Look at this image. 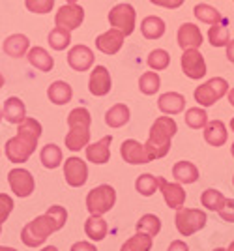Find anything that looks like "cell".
I'll list each match as a JSON object with an SVG mask.
<instances>
[{"instance_id":"6da1fadb","label":"cell","mask_w":234,"mask_h":251,"mask_svg":"<svg viewBox=\"0 0 234 251\" xmlns=\"http://www.w3.org/2000/svg\"><path fill=\"white\" fill-rule=\"evenodd\" d=\"M68 221V212L64 206L54 204L43 216L28 221L21 230V240L28 248H40L53 232L60 230Z\"/></svg>"},{"instance_id":"7a4b0ae2","label":"cell","mask_w":234,"mask_h":251,"mask_svg":"<svg viewBox=\"0 0 234 251\" xmlns=\"http://www.w3.org/2000/svg\"><path fill=\"white\" fill-rule=\"evenodd\" d=\"M42 131V124L36 118L24 116L17 124V135L6 141V157L10 159L11 163L28 161L30 156L34 154L36 147H38Z\"/></svg>"},{"instance_id":"3957f363","label":"cell","mask_w":234,"mask_h":251,"mask_svg":"<svg viewBox=\"0 0 234 251\" xmlns=\"http://www.w3.org/2000/svg\"><path fill=\"white\" fill-rule=\"evenodd\" d=\"M178 126L174 122L172 116H160L156 118V122L152 124L148 133V141L144 143V150L150 161L161 159L169 154L170 145H172V137L176 135Z\"/></svg>"},{"instance_id":"277c9868","label":"cell","mask_w":234,"mask_h":251,"mask_svg":"<svg viewBox=\"0 0 234 251\" xmlns=\"http://www.w3.org/2000/svg\"><path fill=\"white\" fill-rule=\"evenodd\" d=\"M90 124L92 116L85 107H77L68 115V126L70 131L66 133V148L71 152H79L81 148H86L90 143Z\"/></svg>"},{"instance_id":"5b68a950","label":"cell","mask_w":234,"mask_h":251,"mask_svg":"<svg viewBox=\"0 0 234 251\" xmlns=\"http://www.w3.org/2000/svg\"><path fill=\"white\" fill-rule=\"evenodd\" d=\"M117 202V191L109 184H101L88 191L86 195V208L92 216H103L107 212H111Z\"/></svg>"},{"instance_id":"8992f818","label":"cell","mask_w":234,"mask_h":251,"mask_svg":"<svg viewBox=\"0 0 234 251\" xmlns=\"http://www.w3.org/2000/svg\"><path fill=\"white\" fill-rule=\"evenodd\" d=\"M229 92V83L223 77H213L210 81H206L204 84L195 88V101L201 107H212L213 103H217L225 94Z\"/></svg>"},{"instance_id":"52a82bcc","label":"cell","mask_w":234,"mask_h":251,"mask_svg":"<svg viewBox=\"0 0 234 251\" xmlns=\"http://www.w3.org/2000/svg\"><path fill=\"white\" fill-rule=\"evenodd\" d=\"M206 214L199 208H178L176 212V218H174V223H176V229L182 236H191L195 232H199L201 229H204L206 225Z\"/></svg>"},{"instance_id":"ba28073f","label":"cell","mask_w":234,"mask_h":251,"mask_svg":"<svg viewBox=\"0 0 234 251\" xmlns=\"http://www.w3.org/2000/svg\"><path fill=\"white\" fill-rule=\"evenodd\" d=\"M135 21H137V13L131 4H117L113 10L109 11V23L113 28H118L124 32V36H131L135 30Z\"/></svg>"},{"instance_id":"9c48e42d","label":"cell","mask_w":234,"mask_h":251,"mask_svg":"<svg viewBox=\"0 0 234 251\" xmlns=\"http://www.w3.org/2000/svg\"><path fill=\"white\" fill-rule=\"evenodd\" d=\"M85 21V10H83V6H79L77 2L75 4H64V6H60L58 11H56V15H54V25L56 26H60V28H66V30H75V28H79L81 25Z\"/></svg>"},{"instance_id":"30bf717a","label":"cell","mask_w":234,"mask_h":251,"mask_svg":"<svg viewBox=\"0 0 234 251\" xmlns=\"http://www.w3.org/2000/svg\"><path fill=\"white\" fill-rule=\"evenodd\" d=\"M180 64L184 75L193 81H199L206 75V60L199 49H186L182 52Z\"/></svg>"},{"instance_id":"8fae6325","label":"cell","mask_w":234,"mask_h":251,"mask_svg":"<svg viewBox=\"0 0 234 251\" xmlns=\"http://www.w3.org/2000/svg\"><path fill=\"white\" fill-rule=\"evenodd\" d=\"M8 182H10L11 191L17 197H30L36 189V180H34L32 173L26 169H11L8 173Z\"/></svg>"},{"instance_id":"7c38bea8","label":"cell","mask_w":234,"mask_h":251,"mask_svg":"<svg viewBox=\"0 0 234 251\" xmlns=\"http://www.w3.org/2000/svg\"><path fill=\"white\" fill-rule=\"evenodd\" d=\"M64 178L66 184L71 188H83L88 180V165L81 157L71 156L64 161Z\"/></svg>"},{"instance_id":"4fadbf2b","label":"cell","mask_w":234,"mask_h":251,"mask_svg":"<svg viewBox=\"0 0 234 251\" xmlns=\"http://www.w3.org/2000/svg\"><path fill=\"white\" fill-rule=\"evenodd\" d=\"M68 64L73 72H88L94 66V51L88 45H75L68 51Z\"/></svg>"},{"instance_id":"5bb4252c","label":"cell","mask_w":234,"mask_h":251,"mask_svg":"<svg viewBox=\"0 0 234 251\" xmlns=\"http://www.w3.org/2000/svg\"><path fill=\"white\" fill-rule=\"evenodd\" d=\"M113 88V81H111V74L105 66H96L92 72H90V79H88V90L90 94L97 96V98H103L111 92Z\"/></svg>"},{"instance_id":"9a60e30c","label":"cell","mask_w":234,"mask_h":251,"mask_svg":"<svg viewBox=\"0 0 234 251\" xmlns=\"http://www.w3.org/2000/svg\"><path fill=\"white\" fill-rule=\"evenodd\" d=\"M124 40H126L124 32H120L118 28H109L107 32L99 34L96 38V49L99 52H103V54L113 56V54H117L122 49Z\"/></svg>"},{"instance_id":"2e32d148","label":"cell","mask_w":234,"mask_h":251,"mask_svg":"<svg viewBox=\"0 0 234 251\" xmlns=\"http://www.w3.org/2000/svg\"><path fill=\"white\" fill-rule=\"evenodd\" d=\"M158 182H160V191L163 193V199L167 202V206L174 210L182 208L184 202H186V191H184L180 184L178 182L176 184L169 182L165 178H158Z\"/></svg>"},{"instance_id":"e0dca14e","label":"cell","mask_w":234,"mask_h":251,"mask_svg":"<svg viewBox=\"0 0 234 251\" xmlns=\"http://www.w3.org/2000/svg\"><path fill=\"white\" fill-rule=\"evenodd\" d=\"M120 156L129 165H142V163L150 161L148 156H146V150H144V145H140L135 139H128V141L122 143Z\"/></svg>"},{"instance_id":"ac0fdd59","label":"cell","mask_w":234,"mask_h":251,"mask_svg":"<svg viewBox=\"0 0 234 251\" xmlns=\"http://www.w3.org/2000/svg\"><path fill=\"white\" fill-rule=\"evenodd\" d=\"M111 143L113 137L105 135L103 139H99L97 143H88L86 145V159L92 161L94 165H105L107 161L111 159Z\"/></svg>"},{"instance_id":"d6986e66","label":"cell","mask_w":234,"mask_h":251,"mask_svg":"<svg viewBox=\"0 0 234 251\" xmlns=\"http://www.w3.org/2000/svg\"><path fill=\"white\" fill-rule=\"evenodd\" d=\"M178 45L182 51L186 49H199L202 45V32L197 25L193 23H184L178 28Z\"/></svg>"},{"instance_id":"ffe728a7","label":"cell","mask_w":234,"mask_h":251,"mask_svg":"<svg viewBox=\"0 0 234 251\" xmlns=\"http://www.w3.org/2000/svg\"><path fill=\"white\" fill-rule=\"evenodd\" d=\"M2 49L11 58H21V56H26V52L30 49V40L24 34H11L4 40Z\"/></svg>"},{"instance_id":"44dd1931","label":"cell","mask_w":234,"mask_h":251,"mask_svg":"<svg viewBox=\"0 0 234 251\" xmlns=\"http://www.w3.org/2000/svg\"><path fill=\"white\" fill-rule=\"evenodd\" d=\"M204 129V141L210 145V147H223L229 139V131H227V126L221 120H212L202 127Z\"/></svg>"},{"instance_id":"7402d4cb","label":"cell","mask_w":234,"mask_h":251,"mask_svg":"<svg viewBox=\"0 0 234 251\" xmlns=\"http://www.w3.org/2000/svg\"><path fill=\"white\" fill-rule=\"evenodd\" d=\"M158 107L163 115H180L182 111L186 109V98L178 92H165L160 96L158 100Z\"/></svg>"},{"instance_id":"603a6c76","label":"cell","mask_w":234,"mask_h":251,"mask_svg":"<svg viewBox=\"0 0 234 251\" xmlns=\"http://www.w3.org/2000/svg\"><path fill=\"white\" fill-rule=\"evenodd\" d=\"M26 116V107L19 98L11 96L6 100V103L2 105V118L10 124H19L23 118Z\"/></svg>"},{"instance_id":"cb8c5ba5","label":"cell","mask_w":234,"mask_h":251,"mask_svg":"<svg viewBox=\"0 0 234 251\" xmlns=\"http://www.w3.org/2000/svg\"><path fill=\"white\" fill-rule=\"evenodd\" d=\"M26 58H28L32 68L40 70V72H45V74L54 68V58L43 47H30L28 52H26Z\"/></svg>"},{"instance_id":"d4e9b609","label":"cell","mask_w":234,"mask_h":251,"mask_svg":"<svg viewBox=\"0 0 234 251\" xmlns=\"http://www.w3.org/2000/svg\"><path fill=\"white\" fill-rule=\"evenodd\" d=\"M47 98L54 105H66L70 103L71 98H73V88L66 81H54L47 88Z\"/></svg>"},{"instance_id":"484cf974","label":"cell","mask_w":234,"mask_h":251,"mask_svg":"<svg viewBox=\"0 0 234 251\" xmlns=\"http://www.w3.org/2000/svg\"><path fill=\"white\" fill-rule=\"evenodd\" d=\"M165 30H167L165 21L161 17H158V15H148L140 23V34L146 40H160V38H163Z\"/></svg>"},{"instance_id":"4316f807","label":"cell","mask_w":234,"mask_h":251,"mask_svg":"<svg viewBox=\"0 0 234 251\" xmlns=\"http://www.w3.org/2000/svg\"><path fill=\"white\" fill-rule=\"evenodd\" d=\"M172 176L178 184H195L199 180V169L191 161H178L172 167Z\"/></svg>"},{"instance_id":"83f0119b","label":"cell","mask_w":234,"mask_h":251,"mask_svg":"<svg viewBox=\"0 0 234 251\" xmlns=\"http://www.w3.org/2000/svg\"><path fill=\"white\" fill-rule=\"evenodd\" d=\"M107 230H109V225H107V221L101 216H92L90 214V218L85 221V232L90 240H103L107 236Z\"/></svg>"},{"instance_id":"f1b7e54d","label":"cell","mask_w":234,"mask_h":251,"mask_svg":"<svg viewBox=\"0 0 234 251\" xmlns=\"http://www.w3.org/2000/svg\"><path fill=\"white\" fill-rule=\"evenodd\" d=\"M129 122V107L126 103H117L113 105L105 113V124L109 127H122Z\"/></svg>"},{"instance_id":"f546056e","label":"cell","mask_w":234,"mask_h":251,"mask_svg":"<svg viewBox=\"0 0 234 251\" xmlns=\"http://www.w3.org/2000/svg\"><path fill=\"white\" fill-rule=\"evenodd\" d=\"M40 161H42V165L45 169H56L62 165V150L60 147H56L54 143H49V145H45L42 148V152H40Z\"/></svg>"},{"instance_id":"4dcf8cb0","label":"cell","mask_w":234,"mask_h":251,"mask_svg":"<svg viewBox=\"0 0 234 251\" xmlns=\"http://www.w3.org/2000/svg\"><path fill=\"white\" fill-rule=\"evenodd\" d=\"M208 42L212 43L213 47H225L227 43L231 42V32H229L227 21L210 25V30H208Z\"/></svg>"},{"instance_id":"1f68e13d","label":"cell","mask_w":234,"mask_h":251,"mask_svg":"<svg viewBox=\"0 0 234 251\" xmlns=\"http://www.w3.org/2000/svg\"><path fill=\"white\" fill-rule=\"evenodd\" d=\"M193 13H195V17L199 21L206 23V25H215V23L225 21L221 11L217 10V8H213V6H210V4H197L193 8Z\"/></svg>"},{"instance_id":"d6a6232c","label":"cell","mask_w":234,"mask_h":251,"mask_svg":"<svg viewBox=\"0 0 234 251\" xmlns=\"http://www.w3.org/2000/svg\"><path fill=\"white\" fill-rule=\"evenodd\" d=\"M152 236L146 234V232H139L137 234H133L129 240H126L122 244V248L120 251H150L152 250Z\"/></svg>"},{"instance_id":"836d02e7","label":"cell","mask_w":234,"mask_h":251,"mask_svg":"<svg viewBox=\"0 0 234 251\" xmlns=\"http://www.w3.org/2000/svg\"><path fill=\"white\" fill-rule=\"evenodd\" d=\"M47 42H49L51 49H54V51H64L71 43V32L66 30V28H60V26H54L53 30L49 32V36H47Z\"/></svg>"},{"instance_id":"e575fe53","label":"cell","mask_w":234,"mask_h":251,"mask_svg":"<svg viewBox=\"0 0 234 251\" xmlns=\"http://www.w3.org/2000/svg\"><path fill=\"white\" fill-rule=\"evenodd\" d=\"M135 189H137L142 197H152L160 189V182H158V178L154 176V175L144 173V175H140L135 180Z\"/></svg>"},{"instance_id":"d590c367","label":"cell","mask_w":234,"mask_h":251,"mask_svg":"<svg viewBox=\"0 0 234 251\" xmlns=\"http://www.w3.org/2000/svg\"><path fill=\"white\" fill-rule=\"evenodd\" d=\"M186 126L191 129H202L204 126L208 124V113L204 111V107H191L186 111Z\"/></svg>"},{"instance_id":"8d00e7d4","label":"cell","mask_w":234,"mask_h":251,"mask_svg":"<svg viewBox=\"0 0 234 251\" xmlns=\"http://www.w3.org/2000/svg\"><path fill=\"white\" fill-rule=\"evenodd\" d=\"M161 86V79L158 72H146L139 79V90L144 96H154Z\"/></svg>"},{"instance_id":"74e56055","label":"cell","mask_w":234,"mask_h":251,"mask_svg":"<svg viewBox=\"0 0 234 251\" xmlns=\"http://www.w3.org/2000/svg\"><path fill=\"white\" fill-rule=\"evenodd\" d=\"M146 64H148V68L152 72H163V70L169 68L170 54L165 49H154V51H150Z\"/></svg>"},{"instance_id":"f35d334b","label":"cell","mask_w":234,"mask_h":251,"mask_svg":"<svg viewBox=\"0 0 234 251\" xmlns=\"http://www.w3.org/2000/svg\"><path fill=\"white\" fill-rule=\"evenodd\" d=\"M201 202L206 210H212V212H217V210L223 206L225 202V195L219 191V189L208 188L206 191H202L201 195Z\"/></svg>"},{"instance_id":"ab89813d","label":"cell","mask_w":234,"mask_h":251,"mask_svg":"<svg viewBox=\"0 0 234 251\" xmlns=\"http://www.w3.org/2000/svg\"><path fill=\"white\" fill-rule=\"evenodd\" d=\"M137 230L139 232H146L152 238L158 236L161 230V220L154 214H144L140 216V220L137 221Z\"/></svg>"},{"instance_id":"60d3db41","label":"cell","mask_w":234,"mask_h":251,"mask_svg":"<svg viewBox=\"0 0 234 251\" xmlns=\"http://www.w3.org/2000/svg\"><path fill=\"white\" fill-rule=\"evenodd\" d=\"M24 6L26 10L32 11V13H38V15H45L53 10L54 0H24Z\"/></svg>"},{"instance_id":"b9f144b4","label":"cell","mask_w":234,"mask_h":251,"mask_svg":"<svg viewBox=\"0 0 234 251\" xmlns=\"http://www.w3.org/2000/svg\"><path fill=\"white\" fill-rule=\"evenodd\" d=\"M11 210H13V199L8 193H0V225L10 218Z\"/></svg>"},{"instance_id":"7bdbcfd3","label":"cell","mask_w":234,"mask_h":251,"mask_svg":"<svg viewBox=\"0 0 234 251\" xmlns=\"http://www.w3.org/2000/svg\"><path fill=\"white\" fill-rule=\"evenodd\" d=\"M221 220L227 223H234V199H225L223 206L217 210Z\"/></svg>"},{"instance_id":"ee69618b","label":"cell","mask_w":234,"mask_h":251,"mask_svg":"<svg viewBox=\"0 0 234 251\" xmlns=\"http://www.w3.org/2000/svg\"><path fill=\"white\" fill-rule=\"evenodd\" d=\"M154 6H160V8H167V10H178L184 0H150Z\"/></svg>"},{"instance_id":"f6af8a7d","label":"cell","mask_w":234,"mask_h":251,"mask_svg":"<svg viewBox=\"0 0 234 251\" xmlns=\"http://www.w3.org/2000/svg\"><path fill=\"white\" fill-rule=\"evenodd\" d=\"M70 251H97V248L90 242H75Z\"/></svg>"},{"instance_id":"bcb514c9","label":"cell","mask_w":234,"mask_h":251,"mask_svg":"<svg viewBox=\"0 0 234 251\" xmlns=\"http://www.w3.org/2000/svg\"><path fill=\"white\" fill-rule=\"evenodd\" d=\"M167 251H189V248H187V244H186V242L174 240V242H170V246H169V250Z\"/></svg>"},{"instance_id":"7dc6e473","label":"cell","mask_w":234,"mask_h":251,"mask_svg":"<svg viewBox=\"0 0 234 251\" xmlns=\"http://www.w3.org/2000/svg\"><path fill=\"white\" fill-rule=\"evenodd\" d=\"M225 47H227V60L231 64H234V40H231Z\"/></svg>"},{"instance_id":"c3c4849f","label":"cell","mask_w":234,"mask_h":251,"mask_svg":"<svg viewBox=\"0 0 234 251\" xmlns=\"http://www.w3.org/2000/svg\"><path fill=\"white\" fill-rule=\"evenodd\" d=\"M227 98H229V103L234 107V88H231V90L227 92Z\"/></svg>"},{"instance_id":"681fc988","label":"cell","mask_w":234,"mask_h":251,"mask_svg":"<svg viewBox=\"0 0 234 251\" xmlns=\"http://www.w3.org/2000/svg\"><path fill=\"white\" fill-rule=\"evenodd\" d=\"M42 251H58V250H56L54 246H45V248H43Z\"/></svg>"},{"instance_id":"f907efd6","label":"cell","mask_w":234,"mask_h":251,"mask_svg":"<svg viewBox=\"0 0 234 251\" xmlns=\"http://www.w3.org/2000/svg\"><path fill=\"white\" fill-rule=\"evenodd\" d=\"M0 251H17L15 248H6V246H0Z\"/></svg>"},{"instance_id":"816d5d0a","label":"cell","mask_w":234,"mask_h":251,"mask_svg":"<svg viewBox=\"0 0 234 251\" xmlns=\"http://www.w3.org/2000/svg\"><path fill=\"white\" fill-rule=\"evenodd\" d=\"M4 84H6V79H4V75L0 74V88H2V86H4Z\"/></svg>"},{"instance_id":"f5cc1de1","label":"cell","mask_w":234,"mask_h":251,"mask_svg":"<svg viewBox=\"0 0 234 251\" xmlns=\"http://www.w3.org/2000/svg\"><path fill=\"white\" fill-rule=\"evenodd\" d=\"M227 251H234V240L231 242V246H229V250H227Z\"/></svg>"},{"instance_id":"db71d44e","label":"cell","mask_w":234,"mask_h":251,"mask_svg":"<svg viewBox=\"0 0 234 251\" xmlns=\"http://www.w3.org/2000/svg\"><path fill=\"white\" fill-rule=\"evenodd\" d=\"M231 129H233V131H234V118H233V120H231Z\"/></svg>"},{"instance_id":"11a10c76","label":"cell","mask_w":234,"mask_h":251,"mask_svg":"<svg viewBox=\"0 0 234 251\" xmlns=\"http://www.w3.org/2000/svg\"><path fill=\"white\" fill-rule=\"evenodd\" d=\"M66 2H70V4H75V2H79V0H66Z\"/></svg>"},{"instance_id":"9f6ffc18","label":"cell","mask_w":234,"mask_h":251,"mask_svg":"<svg viewBox=\"0 0 234 251\" xmlns=\"http://www.w3.org/2000/svg\"><path fill=\"white\" fill-rule=\"evenodd\" d=\"M231 154H233V157H234V143H233V147H231Z\"/></svg>"},{"instance_id":"6f0895ef","label":"cell","mask_w":234,"mask_h":251,"mask_svg":"<svg viewBox=\"0 0 234 251\" xmlns=\"http://www.w3.org/2000/svg\"><path fill=\"white\" fill-rule=\"evenodd\" d=\"M213 251H227V250H223V248H215Z\"/></svg>"},{"instance_id":"680465c9","label":"cell","mask_w":234,"mask_h":251,"mask_svg":"<svg viewBox=\"0 0 234 251\" xmlns=\"http://www.w3.org/2000/svg\"><path fill=\"white\" fill-rule=\"evenodd\" d=\"M0 120H2V107H0Z\"/></svg>"},{"instance_id":"91938a15","label":"cell","mask_w":234,"mask_h":251,"mask_svg":"<svg viewBox=\"0 0 234 251\" xmlns=\"http://www.w3.org/2000/svg\"><path fill=\"white\" fill-rule=\"evenodd\" d=\"M0 234H2V225H0Z\"/></svg>"},{"instance_id":"94428289","label":"cell","mask_w":234,"mask_h":251,"mask_svg":"<svg viewBox=\"0 0 234 251\" xmlns=\"http://www.w3.org/2000/svg\"><path fill=\"white\" fill-rule=\"evenodd\" d=\"M233 182H234V180H233Z\"/></svg>"},{"instance_id":"6125c7cd","label":"cell","mask_w":234,"mask_h":251,"mask_svg":"<svg viewBox=\"0 0 234 251\" xmlns=\"http://www.w3.org/2000/svg\"><path fill=\"white\" fill-rule=\"evenodd\" d=\"M233 2H234V0H233Z\"/></svg>"}]
</instances>
